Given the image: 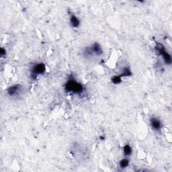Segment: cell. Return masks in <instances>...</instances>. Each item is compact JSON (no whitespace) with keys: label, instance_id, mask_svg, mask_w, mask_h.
<instances>
[{"label":"cell","instance_id":"277c9868","mask_svg":"<svg viewBox=\"0 0 172 172\" xmlns=\"http://www.w3.org/2000/svg\"><path fill=\"white\" fill-rule=\"evenodd\" d=\"M31 77L32 79H36L39 75H43L46 72V66L43 63H36L32 67Z\"/></svg>","mask_w":172,"mask_h":172},{"label":"cell","instance_id":"5b68a950","mask_svg":"<svg viewBox=\"0 0 172 172\" xmlns=\"http://www.w3.org/2000/svg\"><path fill=\"white\" fill-rule=\"evenodd\" d=\"M23 91V87L20 84H15L8 88L7 93L10 97H18Z\"/></svg>","mask_w":172,"mask_h":172},{"label":"cell","instance_id":"7c38bea8","mask_svg":"<svg viewBox=\"0 0 172 172\" xmlns=\"http://www.w3.org/2000/svg\"><path fill=\"white\" fill-rule=\"evenodd\" d=\"M6 54V49H4V48L1 49V56L3 57Z\"/></svg>","mask_w":172,"mask_h":172},{"label":"cell","instance_id":"ba28073f","mask_svg":"<svg viewBox=\"0 0 172 172\" xmlns=\"http://www.w3.org/2000/svg\"><path fill=\"white\" fill-rule=\"evenodd\" d=\"M133 153V149H132L130 144H126L124 147V153L126 156H129Z\"/></svg>","mask_w":172,"mask_h":172},{"label":"cell","instance_id":"6da1fadb","mask_svg":"<svg viewBox=\"0 0 172 172\" xmlns=\"http://www.w3.org/2000/svg\"><path fill=\"white\" fill-rule=\"evenodd\" d=\"M83 86L73 78H70L65 85V90L66 92L81 94L83 91Z\"/></svg>","mask_w":172,"mask_h":172},{"label":"cell","instance_id":"8992f818","mask_svg":"<svg viewBox=\"0 0 172 172\" xmlns=\"http://www.w3.org/2000/svg\"><path fill=\"white\" fill-rule=\"evenodd\" d=\"M150 123L154 130L155 131H159L161 128V123L158 118H155V117H152L150 119Z\"/></svg>","mask_w":172,"mask_h":172},{"label":"cell","instance_id":"9c48e42d","mask_svg":"<svg viewBox=\"0 0 172 172\" xmlns=\"http://www.w3.org/2000/svg\"><path fill=\"white\" fill-rule=\"evenodd\" d=\"M132 75V72L131 71L130 69L128 68V67H125V68H124L123 69V73H122L120 75H119L120 77H128V76H131Z\"/></svg>","mask_w":172,"mask_h":172},{"label":"cell","instance_id":"8fae6325","mask_svg":"<svg viewBox=\"0 0 172 172\" xmlns=\"http://www.w3.org/2000/svg\"><path fill=\"white\" fill-rule=\"evenodd\" d=\"M111 81L114 84H119L122 82V77L120 75H115L111 79Z\"/></svg>","mask_w":172,"mask_h":172},{"label":"cell","instance_id":"52a82bcc","mask_svg":"<svg viewBox=\"0 0 172 172\" xmlns=\"http://www.w3.org/2000/svg\"><path fill=\"white\" fill-rule=\"evenodd\" d=\"M70 24L73 28H77L80 26V20L77 18V17L75 15H71L70 17Z\"/></svg>","mask_w":172,"mask_h":172},{"label":"cell","instance_id":"30bf717a","mask_svg":"<svg viewBox=\"0 0 172 172\" xmlns=\"http://www.w3.org/2000/svg\"><path fill=\"white\" fill-rule=\"evenodd\" d=\"M129 165V160L127 159H123L120 161V166L121 168H126Z\"/></svg>","mask_w":172,"mask_h":172},{"label":"cell","instance_id":"7a4b0ae2","mask_svg":"<svg viewBox=\"0 0 172 172\" xmlns=\"http://www.w3.org/2000/svg\"><path fill=\"white\" fill-rule=\"evenodd\" d=\"M155 53L157 55H162L163 57L164 61L168 65H171L172 63L171 57L168 52L165 51V48L163 44L159 43V42H156L155 44Z\"/></svg>","mask_w":172,"mask_h":172},{"label":"cell","instance_id":"3957f363","mask_svg":"<svg viewBox=\"0 0 172 172\" xmlns=\"http://www.w3.org/2000/svg\"><path fill=\"white\" fill-rule=\"evenodd\" d=\"M84 54H86V57H92L94 55L100 56L103 54V50L100 44H98V42H96L91 46L87 47L85 49Z\"/></svg>","mask_w":172,"mask_h":172}]
</instances>
